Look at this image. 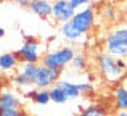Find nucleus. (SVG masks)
<instances>
[{"instance_id":"1","label":"nucleus","mask_w":127,"mask_h":116,"mask_svg":"<svg viewBox=\"0 0 127 116\" xmlns=\"http://www.w3.org/2000/svg\"><path fill=\"white\" fill-rule=\"evenodd\" d=\"M96 65L101 76L109 82H119L127 73V61L124 58H114L108 52L96 55Z\"/></svg>"},{"instance_id":"2","label":"nucleus","mask_w":127,"mask_h":116,"mask_svg":"<svg viewBox=\"0 0 127 116\" xmlns=\"http://www.w3.org/2000/svg\"><path fill=\"white\" fill-rule=\"evenodd\" d=\"M74 57H76V50L71 45H66V47H60L53 52H47L42 57L40 63L52 69H63L69 63H72Z\"/></svg>"},{"instance_id":"3","label":"nucleus","mask_w":127,"mask_h":116,"mask_svg":"<svg viewBox=\"0 0 127 116\" xmlns=\"http://www.w3.org/2000/svg\"><path fill=\"white\" fill-rule=\"evenodd\" d=\"M39 40L34 37V36H24V42L23 45L15 52L16 57L21 63H40L42 57L40 52H39Z\"/></svg>"},{"instance_id":"4","label":"nucleus","mask_w":127,"mask_h":116,"mask_svg":"<svg viewBox=\"0 0 127 116\" xmlns=\"http://www.w3.org/2000/svg\"><path fill=\"white\" fill-rule=\"evenodd\" d=\"M60 74H61V69H52V68H47L42 63H39L37 74H35V79H34V87L50 89L53 84H56L60 81Z\"/></svg>"},{"instance_id":"5","label":"nucleus","mask_w":127,"mask_h":116,"mask_svg":"<svg viewBox=\"0 0 127 116\" xmlns=\"http://www.w3.org/2000/svg\"><path fill=\"white\" fill-rule=\"evenodd\" d=\"M71 21L74 23V26L82 34H85V32H89L90 29L93 28V24H95V10H93L92 6H84V8L76 11L74 18H72Z\"/></svg>"},{"instance_id":"6","label":"nucleus","mask_w":127,"mask_h":116,"mask_svg":"<svg viewBox=\"0 0 127 116\" xmlns=\"http://www.w3.org/2000/svg\"><path fill=\"white\" fill-rule=\"evenodd\" d=\"M76 15V10L71 6L69 0H55L53 2V15L52 18L55 19L60 24H64V23L71 21Z\"/></svg>"},{"instance_id":"7","label":"nucleus","mask_w":127,"mask_h":116,"mask_svg":"<svg viewBox=\"0 0 127 116\" xmlns=\"http://www.w3.org/2000/svg\"><path fill=\"white\" fill-rule=\"evenodd\" d=\"M28 8L42 19H48L53 15V3L50 0H32Z\"/></svg>"},{"instance_id":"8","label":"nucleus","mask_w":127,"mask_h":116,"mask_svg":"<svg viewBox=\"0 0 127 116\" xmlns=\"http://www.w3.org/2000/svg\"><path fill=\"white\" fill-rule=\"evenodd\" d=\"M105 52H108L109 55H113L114 58H127V47L122 45L119 40H116L109 32L105 39Z\"/></svg>"},{"instance_id":"9","label":"nucleus","mask_w":127,"mask_h":116,"mask_svg":"<svg viewBox=\"0 0 127 116\" xmlns=\"http://www.w3.org/2000/svg\"><path fill=\"white\" fill-rule=\"evenodd\" d=\"M60 34H61L63 39L68 40V42H77V40H81V37L84 36L74 26L72 21H68V23H64V24H61V28H60Z\"/></svg>"},{"instance_id":"10","label":"nucleus","mask_w":127,"mask_h":116,"mask_svg":"<svg viewBox=\"0 0 127 116\" xmlns=\"http://www.w3.org/2000/svg\"><path fill=\"white\" fill-rule=\"evenodd\" d=\"M113 100H114L116 110H127V87L122 84L116 85L113 90Z\"/></svg>"},{"instance_id":"11","label":"nucleus","mask_w":127,"mask_h":116,"mask_svg":"<svg viewBox=\"0 0 127 116\" xmlns=\"http://www.w3.org/2000/svg\"><path fill=\"white\" fill-rule=\"evenodd\" d=\"M19 97L15 92L3 90L0 95V110H6V108H19Z\"/></svg>"},{"instance_id":"12","label":"nucleus","mask_w":127,"mask_h":116,"mask_svg":"<svg viewBox=\"0 0 127 116\" xmlns=\"http://www.w3.org/2000/svg\"><path fill=\"white\" fill-rule=\"evenodd\" d=\"M18 57H16V53H11V52H5V53L0 55V71L2 73H8L11 71V69L16 68V65H18Z\"/></svg>"},{"instance_id":"13","label":"nucleus","mask_w":127,"mask_h":116,"mask_svg":"<svg viewBox=\"0 0 127 116\" xmlns=\"http://www.w3.org/2000/svg\"><path fill=\"white\" fill-rule=\"evenodd\" d=\"M56 84L64 90L68 100H76V98H79V97H81V94H82L81 89H79V84H76V82H71V81H58Z\"/></svg>"},{"instance_id":"14","label":"nucleus","mask_w":127,"mask_h":116,"mask_svg":"<svg viewBox=\"0 0 127 116\" xmlns=\"http://www.w3.org/2000/svg\"><path fill=\"white\" fill-rule=\"evenodd\" d=\"M11 82H13V85H15L18 90H19V89H23V90H28V89L34 87V85H32V81H31V79H29L26 74H23L21 71H18L15 76H13Z\"/></svg>"},{"instance_id":"15","label":"nucleus","mask_w":127,"mask_h":116,"mask_svg":"<svg viewBox=\"0 0 127 116\" xmlns=\"http://www.w3.org/2000/svg\"><path fill=\"white\" fill-rule=\"evenodd\" d=\"M50 97H52L53 103H58V105H63V103L68 102V97H66L64 90H63L58 84H53L52 87H50Z\"/></svg>"},{"instance_id":"16","label":"nucleus","mask_w":127,"mask_h":116,"mask_svg":"<svg viewBox=\"0 0 127 116\" xmlns=\"http://www.w3.org/2000/svg\"><path fill=\"white\" fill-rule=\"evenodd\" d=\"M37 68H39L37 63H21V66H19V71L31 79L32 85H34V79H35V74H37Z\"/></svg>"},{"instance_id":"17","label":"nucleus","mask_w":127,"mask_h":116,"mask_svg":"<svg viewBox=\"0 0 127 116\" xmlns=\"http://www.w3.org/2000/svg\"><path fill=\"white\" fill-rule=\"evenodd\" d=\"M77 116H108V113L105 111V108L98 107V105H92V107H87L85 110H82Z\"/></svg>"},{"instance_id":"18","label":"nucleus","mask_w":127,"mask_h":116,"mask_svg":"<svg viewBox=\"0 0 127 116\" xmlns=\"http://www.w3.org/2000/svg\"><path fill=\"white\" fill-rule=\"evenodd\" d=\"M35 103L37 105H47L52 102V97H50V89H39L37 97H35Z\"/></svg>"},{"instance_id":"19","label":"nucleus","mask_w":127,"mask_h":116,"mask_svg":"<svg viewBox=\"0 0 127 116\" xmlns=\"http://www.w3.org/2000/svg\"><path fill=\"white\" fill-rule=\"evenodd\" d=\"M71 66L74 69H85L87 68V57L84 53H76V57H74V60H72V63H71Z\"/></svg>"},{"instance_id":"20","label":"nucleus","mask_w":127,"mask_h":116,"mask_svg":"<svg viewBox=\"0 0 127 116\" xmlns=\"http://www.w3.org/2000/svg\"><path fill=\"white\" fill-rule=\"evenodd\" d=\"M111 36L127 47V28H116L114 31H111Z\"/></svg>"},{"instance_id":"21","label":"nucleus","mask_w":127,"mask_h":116,"mask_svg":"<svg viewBox=\"0 0 127 116\" xmlns=\"http://www.w3.org/2000/svg\"><path fill=\"white\" fill-rule=\"evenodd\" d=\"M103 15H105L106 19H109V21H116V10L113 5H106L105 10H103Z\"/></svg>"},{"instance_id":"22","label":"nucleus","mask_w":127,"mask_h":116,"mask_svg":"<svg viewBox=\"0 0 127 116\" xmlns=\"http://www.w3.org/2000/svg\"><path fill=\"white\" fill-rule=\"evenodd\" d=\"M0 116H23L21 108H6V110H0Z\"/></svg>"},{"instance_id":"23","label":"nucleus","mask_w":127,"mask_h":116,"mask_svg":"<svg viewBox=\"0 0 127 116\" xmlns=\"http://www.w3.org/2000/svg\"><path fill=\"white\" fill-rule=\"evenodd\" d=\"M69 3H71V6L77 11V10L84 8V6H89L90 5V0H69Z\"/></svg>"},{"instance_id":"24","label":"nucleus","mask_w":127,"mask_h":116,"mask_svg":"<svg viewBox=\"0 0 127 116\" xmlns=\"http://www.w3.org/2000/svg\"><path fill=\"white\" fill-rule=\"evenodd\" d=\"M37 92H39V89H28V90H24L23 97L28 98V100H35V97H37Z\"/></svg>"},{"instance_id":"25","label":"nucleus","mask_w":127,"mask_h":116,"mask_svg":"<svg viewBox=\"0 0 127 116\" xmlns=\"http://www.w3.org/2000/svg\"><path fill=\"white\" fill-rule=\"evenodd\" d=\"M79 89H81L82 94H92L93 92V85L92 84H79Z\"/></svg>"},{"instance_id":"26","label":"nucleus","mask_w":127,"mask_h":116,"mask_svg":"<svg viewBox=\"0 0 127 116\" xmlns=\"http://www.w3.org/2000/svg\"><path fill=\"white\" fill-rule=\"evenodd\" d=\"M13 3H16V5L19 6H29V3L32 2V0H11Z\"/></svg>"},{"instance_id":"27","label":"nucleus","mask_w":127,"mask_h":116,"mask_svg":"<svg viewBox=\"0 0 127 116\" xmlns=\"http://www.w3.org/2000/svg\"><path fill=\"white\" fill-rule=\"evenodd\" d=\"M113 116H127V110H118Z\"/></svg>"},{"instance_id":"28","label":"nucleus","mask_w":127,"mask_h":116,"mask_svg":"<svg viewBox=\"0 0 127 116\" xmlns=\"http://www.w3.org/2000/svg\"><path fill=\"white\" fill-rule=\"evenodd\" d=\"M3 36H5V29L0 28V37H3Z\"/></svg>"}]
</instances>
